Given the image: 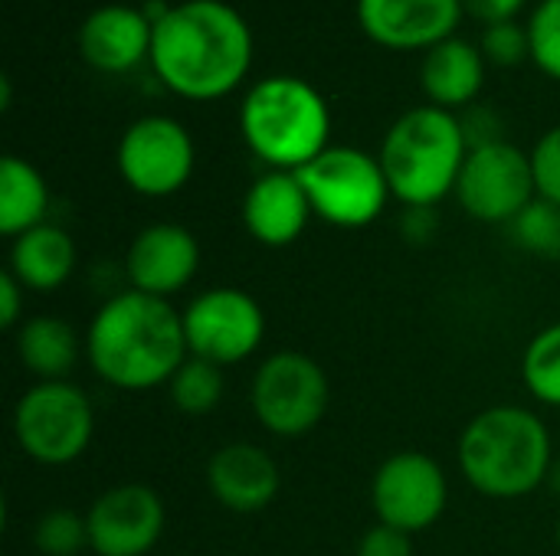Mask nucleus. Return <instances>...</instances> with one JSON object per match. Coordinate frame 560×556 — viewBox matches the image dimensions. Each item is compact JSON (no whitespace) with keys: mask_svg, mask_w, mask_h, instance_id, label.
Segmentation results:
<instances>
[{"mask_svg":"<svg viewBox=\"0 0 560 556\" xmlns=\"http://www.w3.org/2000/svg\"><path fill=\"white\" fill-rule=\"evenodd\" d=\"M151 66L187 102L230 95L253 66V33L243 13L223 0H184L154 20Z\"/></svg>","mask_w":560,"mask_h":556,"instance_id":"1","label":"nucleus"},{"mask_svg":"<svg viewBox=\"0 0 560 556\" xmlns=\"http://www.w3.org/2000/svg\"><path fill=\"white\" fill-rule=\"evenodd\" d=\"M187 357L184 315L167 298L135 288L112 292L85 328V360L115 390L167 387Z\"/></svg>","mask_w":560,"mask_h":556,"instance_id":"2","label":"nucleus"},{"mask_svg":"<svg viewBox=\"0 0 560 556\" xmlns=\"http://www.w3.org/2000/svg\"><path fill=\"white\" fill-rule=\"evenodd\" d=\"M456 462L479 495L515 501L548 485L555 446L538 413L525 406H492L466 423Z\"/></svg>","mask_w":560,"mask_h":556,"instance_id":"3","label":"nucleus"},{"mask_svg":"<svg viewBox=\"0 0 560 556\" xmlns=\"http://www.w3.org/2000/svg\"><path fill=\"white\" fill-rule=\"evenodd\" d=\"M466 154L469 144L463 121L446 108L420 105L404 111L387 128L377 157L394 200L404 206H436L456 193Z\"/></svg>","mask_w":560,"mask_h":556,"instance_id":"4","label":"nucleus"},{"mask_svg":"<svg viewBox=\"0 0 560 556\" xmlns=\"http://www.w3.org/2000/svg\"><path fill=\"white\" fill-rule=\"evenodd\" d=\"M246 147L272 170H302L328 144L331 111L315 85L295 75H269L249 88L240 108Z\"/></svg>","mask_w":560,"mask_h":556,"instance_id":"5","label":"nucleus"},{"mask_svg":"<svg viewBox=\"0 0 560 556\" xmlns=\"http://www.w3.org/2000/svg\"><path fill=\"white\" fill-rule=\"evenodd\" d=\"M295 174L308 193L312 213L338 229L371 226L394 197L381 157H371L368 151L351 144L325 147Z\"/></svg>","mask_w":560,"mask_h":556,"instance_id":"6","label":"nucleus"},{"mask_svg":"<svg viewBox=\"0 0 560 556\" xmlns=\"http://www.w3.org/2000/svg\"><path fill=\"white\" fill-rule=\"evenodd\" d=\"M95 436V410L72 380H39L13 406V439L36 465L75 462Z\"/></svg>","mask_w":560,"mask_h":556,"instance_id":"7","label":"nucleus"},{"mask_svg":"<svg viewBox=\"0 0 560 556\" xmlns=\"http://www.w3.org/2000/svg\"><path fill=\"white\" fill-rule=\"evenodd\" d=\"M331 387L322 364L299 351L269 354L249 383V406L259 426L279 439L312 433L328 413Z\"/></svg>","mask_w":560,"mask_h":556,"instance_id":"8","label":"nucleus"},{"mask_svg":"<svg viewBox=\"0 0 560 556\" xmlns=\"http://www.w3.org/2000/svg\"><path fill=\"white\" fill-rule=\"evenodd\" d=\"M184 315V334L190 357L210 360L217 367H233L249 360L266 338L262 305L233 285H217L190 298Z\"/></svg>","mask_w":560,"mask_h":556,"instance_id":"9","label":"nucleus"},{"mask_svg":"<svg viewBox=\"0 0 560 556\" xmlns=\"http://www.w3.org/2000/svg\"><path fill=\"white\" fill-rule=\"evenodd\" d=\"M450 505V482L443 465L427 452H394L371 478V508L377 524L404 534L430 531Z\"/></svg>","mask_w":560,"mask_h":556,"instance_id":"10","label":"nucleus"},{"mask_svg":"<svg viewBox=\"0 0 560 556\" xmlns=\"http://www.w3.org/2000/svg\"><path fill=\"white\" fill-rule=\"evenodd\" d=\"M115 161L121 180L135 193L161 200L187 187L197 151L190 131L180 121L167 115H148L121 134Z\"/></svg>","mask_w":560,"mask_h":556,"instance_id":"11","label":"nucleus"},{"mask_svg":"<svg viewBox=\"0 0 560 556\" xmlns=\"http://www.w3.org/2000/svg\"><path fill=\"white\" fill-rule=\"evenodd\" d=\"M538 197L532 154L512 141L472 147L456 180L459 206L479 223L509 226Z\"/></svg>","mask_w":560,"mask_h":556,"instance_id":"12","label":"nucleus"},{"mask_svg":"<svg viewBox=\"0 0 560 556\" xmlns=\"http://www.w3.org/2000/svg\"><path fill=\"white\" fill-rule=\"evenodd\" d=\"M95 556H148L164 537V501L148 485H115L85 511Z\"/></svg>","mask_w":560,"mask_h":556,"instance_id":"13","label":"nucleus"},{"mask_svg":"<svg viewBox=\"0 0 560 556\" xmlns=\"http://www.w3.org/2000/svg\"><path fill=\"white\" fill-rule=\"evenodd\" d=\"M197 269H200V242L190 229L177 223L144 226L125 252L128 288L167 301L194 282Z\"/></svg>","mask_w":560,"mask_h":556,"instance_id":"14","label":"nucleus"},{"mask_svg":"<svg viewBox=\"0 0 560 556\" xmlns=\"http://www.w3.org/2000/svg\"><path fill=\"white\" fill-rule=\"evenodd\" d=\"M463 13V0H358L361 29L397 52L433 49L453 36Z\"/></svg>","mask_w":560,"mask_h":556,"instance_id":"15","label":"nucleus"},{"mask_svg":"<svg viewBox=\"0 0 560 556\" xmlns=\"http://www.w3.org/2000/svg\"><path fill=\"white\" fill-rule=\"evenodd\" d=\"M207 488L220 508L233 514H256L276 501L282 475L276 459L262 446L226 442L207 462Z\"/></svg>","mask_w":560,"mask_h":556,"instance_id":"16","label":"nucleus"},{"mask_svg":"<svg viewBox=\"0 0 560 556\" xmlns=\"http://www.w3.org/2000/svg\"><path fill=\"white\" fill-rule=\"evenodd\" d=\"M151 36L154 20L144 10L108 3L85 16L79 29V52L92 69L105 75H121L151 59Z\"/></svg>","mask_w":560,"mask_h":556,"instance_id":"17","label":"nucleus"},{"mask_svg":"<svg viewBox=\"0 0 560 556\" xmlns=\"http://www.w3.org/2000/svg\"><path fill=\"white\" fill-rule=\"evenodd\" d=\"M312 216L308 193L292 170H269L256 177L243 197V226L259 246L269 249L292 246Z\"/></svg>","mask_w":560,"mask_h":556,"instance_id":"18","label":"nucleus"},{"mask_svg":"<svg viewBox=\"0 0 560 556\" xmlns=\"http://www.w3.org/2000/svg\"><path fill=\"white\" fill-rule=\"evenodd\" d=\"M482 82H486V56L472 43L450 36L433 49H427L420 66V85L430 105L446 111L472 105L476 95L482 92Z\"/></svg>","mask_w":560,"mask_h":556,"instance_id":"19","label":"nucleus"},{"mask_svg":"<svg viewBox=\"0 0 560 556\" xmlns=\"http://www.w3.org/2000/svg\"><path fill=\"white\" fill-rule=\"evenodd\" d=\"M75 262V239L56 223H43L10 242L7 272H13L26 292H56L72 279Z\"/></svg>","mask_w":560,"mask_h":556,"instance_id":"20","label":"nucleus"},{"mask_svg":"<svg viewBox=\"0 0 560 556\" xmlns=\"http://www.w3.org/2000/svg\"><path fill=\"white\" fill-rule=\"evenodd\" d=\"M16 357L20 364L39 380H69L79 357L85 354V338L59 318V315H36L16 328Z\"/></svg>","mask_w":560,"mask_h":556,"instance_id":"21","label":"nucleus"},{"mask_svg":"<svg viewBox=\"0 0 560 556\" xmlns=\"http://www.w3.org/2000/svg\"><path fill=\"white\" fill-rule=\"evenodd\" d=\"M49 187L46 177L23 157L7 154L0 161V233L16 239L46 223Z\"/></svg>","mask_w":560,"mask_h":556,"instance_id":"22","label":"nucleus"},{"mask_svg":"<svg viewBox=\"0 0 560 556\" xmlns=\"http://www.w3.org/2000/svg\"><path fill=\"white\" fill-rule=\"evenodd\" d=\"M223 390H226L223 367H217L210 360H200V357H187L180 364V370L167 383L174 410H180L187 416L213 413L220 406V400H223Z\"/></svg>","mask_w":560,"mask_h":556,"instance_id":"23","label":"nucleus"},{"mask_svg":"<svg viewBox=\"0 0 560 556\" xmlns=\"http://www.w3.org/2000/svg\"><path fill=\"white\" fill-rule=\"evenodd\" d=\"M522 380L538 403L560 410V321L528 341L522 354Z\"/></svg>","mask_w":560,"mask_h":556,"instance_id":"24","label":"nucleus"},{"mask_svg":"<svg viewBox=\"0 0 560 556\" xmlns=\"http://www.w3.org/2000/svg\"><path fill=\"white\" fill-rule=\"evenodd\" d=\"M509 233L518 249L545 259H560V206L535 197L512 223Z\"/></svg>","mask_w":560,"mask_h":556,"instance_id":"25","label":"nucleus"},{"mask_svg":"<svg viewBox=\"0 0 560 556\" xmlns=\"http://www.w3.org/2000/svg\"><path fill=\"white\" fill-rule=\"evenodd\" d=\"M33 544L43 556H79L89 551L85 514H75L69 508L46 511L33 528Z\"/></svg>","mask_w":560,"mask_h":556,"instance_id":"26","label":"nucleus"},{"mask_svg":"<svg viewBox=\"0 0 560 556\" xmlns=\"http://www.w3.org/2000/svg\"><path fill=\"white\" fill-rule=\"evenodd\" d=\"M528 39L535 66L560 82V0H541L528 20Z\"/></svg>","mask_w":560,"mask_h":556,"instance_id":"27","label":"nucleus"},{"mask_svg":"<svg viewBox=\"0 0 560 556\" xmlns=\"http://www.w3.org/2000/svg\"><path fill=\"white\" fill-rule=\"evenodd\" d=\"M482 56H486L492 66L515 69L522 59H528V56H532L528 26L522 29L515 20H509V23H495V26H486V36H482Z\"/></svg>","mask_w":560,"mask_h":556,"instance_id":"28","label":"nucleus"},{"mask_svg":"<svg viewBox=\"0 0 560 556\" xmlns=\"http://www.w3.org/2000/svg\"><path fill=\"white\" fill-rule=\"evenodd\" d=\"M532 170H535L538 197L560 206V125L545 131L532 147Z\"/></svg>","mask_w":560,"mask_h":556,"instance_id":"29","label":"nucleus"},{"mask_svg":"<svg viewBox=\"0 0 560 556\" xmlns=\"http://www.w3.org/2000/svg\"><path fill=\"white\" fill-rule=\"evenodd\" d=\"M354 556H413V541H410V534H404L397 528L374 524L371 531L361 534Z\"/></svg>","mask_w":560,"mask_h":556,"instance_id":"30","label":"nucleus"},{"mask_svg":"<svg viewBox=\"0 0 560 556\" xmlns=\"http://www.w3.org/2000/svg\"><path fill=\"white\" fill-rule=\"evenodd\" d=\"M463 121V134H466V144L469 151L472 147H486V144H495V141H505L502 138V121L489 111V108H472Z\"/></svg>","mask_w":560,"mask_h":556,"instance_id":"31","label":"nucleus"},{"mask_svg":"<svg viewBox=\"0 0 560 556\" xmlns=\"http://www.w3.org/2000/svg\"><path fill=\"white\" fill-rule=\"evenodd\" d=\"M23 298H26V288L16 282L13 272L3 269V275H0V328L16 331L26 321L23 318Z\"/></svg>","mask_w":560,"mask_h":556,"instance_id":"32","label":"nucleus"},{"mask_svg":"<svg viewBox=\"0 0 560 556\" xmlns=\"http://www.w3.org/2000/svg\"><path fill=\"white\" fill-rule=\"evenodd\" d=\"M522 7H525V0H463V10L472 13V16H476L479 23H486V26L515 20Z\"/></svg>","mask_w":560,"mask_h":556,"instance_id":"33","label":"nucleus"},{"mask_svg":"<svg viewBox=\"0 0 560 556\" xmlns=\"http://www.w3.org/2000/svg\"><path fill=\"white\" fill-rule=\"evenodd\" d=\"M433 233H436V206H407L404 236L410 242H430Z\"/></svg>","mask_w":560,"mask_h":556,"instance_id":"34","label":"nucleus"},{"mask_svg":"<svg viewBox=\"0 0 560 556\" xmlns=\"http://www.w3.org/2000/svg\"><path fill=\"white\" fill-rule=\"evenodd\" d=\"M548 485H551V492L560 498V452L555 456V465H551V475H548Z\"/></svg>","mask_w":560,"mask_h":556,"instance_id":"35","label":"nucleus"},{"mask_svg":"<svg viewBox=\"0 0 560 556\" xmlns=\"http://www.w3.org/2000/svg\"><path fill=\"white\" fill-rule=\"evenodd\" d=\"M555 537H558V547H560V518H558V531H555Z\"/></svg>","mask_w":560,"mask_h":556,"instance_id":"36","label":"nucleus"}]
</instances>
